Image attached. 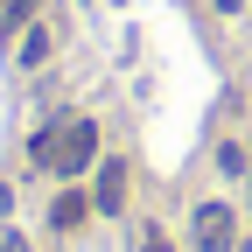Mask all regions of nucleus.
<instances>
[{
    "mask_svg": "<svg viewBox=\"0 0 252 252\" xmlns=\"http://www.w3.org/2000/svg\"><path fill=\"white\" fill-rule=\"evenodd\" d=\"M217 7H224V14H238V7H245V0H217Z\"/></svg>",
    "mask_w": 252,
    "mask_h": 252,
    "instance_id": "nucleus-10",
    "label": "nucleus"
},
{
    "mask_svg": "<svg viewBox=\"0 0 252 252\" xmlns=\"http://www.w3.org/2000/svg\"><path fill=\"white\" fill-rule=\"evenodd\" d=\"M140 252H175V245H168L161 231H147V245H140Z\"/></svg>",
    "mask_w": 252,
    "mask_h": 252,
    "instance_id": "nucleus-8",
    "label": "nucleus"
},
{
    "mask_svg": "<svg viewBox=\"0 0 252 252\" xmlns=\"http://www.w3.org/2000/svg\"><path fill=\"white\" fill-rule=\"evenodd\" d=\"M91 210H105V217H119V210H126V161H105V168H98Z\"/></svg>",
    "mask_w": 252,
    "mask_h": 252,
    "instance_id": "nucleus-3",
    "label": "nucleus"
},
{
    "mask_svg": "<svg viewBox=\"0 0 252 252\" xmlns=\"http://www.w3.org/2000/svg\"><path fill=\"white\" fill-rule=\"evenodd\" d=\"M196 252H238V210L231 203H203L196 210Z\"/></svg>",
    "mask_w": 252,
    "mask_h": 252,
    "instance_id": "nucleus-2",
    "label": "nucleus"
},
{
    "mask_svg": "<svg viewBox=\"0 0 252 252\" xmlns=\"http://www.w3.org/2000/svg\"><path fill=\"white\" fill-rule=\"evenodd\" d=\"M21 63H28V70L49 63V28H28V35H21Z\"/></svg>",
    "mask_w": 252,
    "mask_h": 252,
    "instance_id": "nucleus-5",
    "label": "nucleus"
},
{
    "mask_svg": "<svg viewBox=\"0 0 252 252\" xmlns=\"http://www.w3.org/2000/svg\"><path fill=\"white\" fill-rule=\"evenodd\" d=\"M91 154H98V126L91 119H63L56 126V175H84Z\"/></svg>",
    "mask_w": 252,
    "mask_h": 252,
    "instance_id": "nucleus-1",
    "label": "nucleus"
},
{
    "mask_svg": "<svg viewBox=\"0 0 252 252\" xmlns=\"http://www.w3.org/2000/svg\"><path fill=\"white\" fill-rule=\"evenodd\" d=\"M28 7H35V0H7V7H0V35H7L14 21H28Z\"/></svg>",
    "mask_w": 252,
    "mask_h": 252,
    "instance_id": "nucleus-7",
    "label": "nucleus"
},
{
    "mask_svg": "<svg viewBox=\"0 0 252 252\" xmlns=\"http://www.w3.org/2000/svg\"><path fill=\"white\" fill-rule=\"evenodd\" d=\"M245 161H252V154H245L238 140H224V147H217V168H224V175H252Z\"/></svg>",
    "mask_w": 252,
    "mask_h": 252,
    "instance_id": "nucleus-6",
    "label": "nucleus"
},
{
    "mask_svg": "<svg viewBox=\"0 0 252 252\" xmlns=\"http://www.w3.org/2000/svg\"><path fill=\"white\" fill-rule=\"evenodd\" d=\"M0 252H28V238H0Z\"/></svg>",
    "mask_w": 252,
    "mask_h": 252,
    "instance_id": "nucleus-9",
    "label": "nucleus"
},
{
    "mask_svg": "<svg viewBox=\"0 0 252 252\" xmlns=\"http://www.w3.org/2000/svg\"><path fill=\"white\" fill-rule=\"evenodd\" d=\"M84 217H91V196H84V189H63V196L49 203V224H56V231H77Z\"/></svg>",
    "mask_w": 252,
    "mask_h": 252,
    "instance_id": "nucleus-4",
    "label": "nucleus"
}]
</instances>
